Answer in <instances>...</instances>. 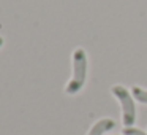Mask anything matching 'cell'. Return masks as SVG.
<instances>
[{
    "label": "cell",
    "mask_w": 147,
    "mask_h": 135,
    "mask_svg": "<svg viewBox=\"0 0 147 135\" xmlns=\"http://www.w3.org/2000/svg\"><path fill=\"white\" fill-rule=\"evenodd\" d=\"M123 135H147V134L144 130H141V129H136V127H125Z\"/></svg>",
    "instance_id": "5"
},
{
    "label": "cell",
    "mask_w": 147,
    "mask_h": 135,
    "mask_svg": "<svg viewBox=\"0 0 147 135\" xmlns=\"http://www.w3.org/2000/svg\"><path fill=\"white\" fill-rule=\"evenodd\" d=\"M131 95H133L134 100L147 105V89H142V87H139V86H133L131 87Z\"/></svg>",
    "instance_id": "4"
},
{
    "label": "cell",
    "mask_w": 147,
    "mask_h": 135,
    "mask_svg": "<svg viewBox=\"0 0 147 135\" xmlns=\"http://www.w3.org/2000/svg\"><path fill=\"white\" fill-rule=\"evenodd\" d=\"M111 92L122 105V122L125 127H133L136 121V106H134V99L131 92L122 84H114L111 87Z\"/></svg>",
    "instance_id": "2"
},
{
    "label": "cell",
    "mask_w": 147,
    "mask_h": 135,
    "mask_svg": "<svg viewBox=\"0 0 147 135\" xmlns=\"http://www.w3.org/2000/svg\"><path fill=\"white\" fill-rule=\"evenodd\" d=\"M87 78V52L82 48H76L73 51V76L68 81L65 92L74 95L86 84Z\"/></svg>",
    "instance_id": "1"
},
{
    "label": "cell",
    "mask_w": 147,
    "mask_h": 135,
    "mask_svg": "<svg viewBox=\"0 0 147 135\" xmlns=\"http://www.w3.org/2000/svg\"><path fill=\"white\" fill-rule=\"evenodd\" d=\"M114 127H115V122L111 118H103L92 125V129L89 130L87 135H105L106 132L112 130Z\"/></svg>",
    "instance_id": "3"
},
{
    "label": "cell",
    "mask_w": 147,
    "mask_h": 135,
    "mask_svg": "<svg viewBox=\"0 0 147 135\" xmlns=\"http://www.w3.org/2000/svg\"><path fill=\"white\" fill-rule=\"evenodd\" d=\"M3 45V38H2V37H0V46Z\"/></svg>",
    "instance_id": "6"
}]
</instances>
